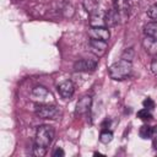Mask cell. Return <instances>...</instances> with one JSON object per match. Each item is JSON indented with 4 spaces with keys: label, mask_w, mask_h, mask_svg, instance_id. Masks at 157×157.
<instances>
[{
    "label": "cell",
    "mask_w": 157,
    "mask_h": 157,
    "mask_svg": "<svg viewBox=\"0 0 157 157\" xmlns=\"http://www.w3.org/2000/svg\"><path fill=\"white\" fill-rule=\"evenodd\" d=\"M64 155H65V152H64V150H63L61 147H56V148L54 150V152H53V156H54V157H58V156L63 157Z\"/></svg>",
    "instance_id": "cell-22"
},
{
    "label": "cell",
    "mask_w": 157,
    "mask_h": 157,
    "mask_svg": "<svg viewBox=\"0 0 157 157\" xmlns=\"http://www.w3.org/2000/svg\"><path fill=\"white\" fill-rule=\"evenodd\" d=\"M131 70H132L131 60L123 58V59L113 63L109 66L108 74H109L110 78H113L115 81H121V80H125L131 74Z\"/></svg>",
    "instance_id": "cell-2"
},
{
    "label": "cell",
    "mask_w": 157,
    "mask_h": 157,
    "mask_svg": "<svg viewBox=\"0 0 157 157\" xmlns=\"http://www.w3.org/2000/svg\"><path fill=\"white\" fill-rule=\"evenodd\" d=\"M83 9L86 10V12H88L90 15H92L93 12H96L98 10V5H99V0H83L82 1Z\"/></svg>",
    "instance_id": "cell-13"
},
{
    "label": "cell",
    "mask_w": 157,
    "mask_h": 157,
    "mask_svg": "<svg viewBox=\"0 0 157 157\" xmlns=\"http://www.w3.org/2000/svg\"><path fill=\"white\" fill-rule=\"evenodd\" d=\"M36 114L42 119H56V117L59 115V109L54 104L43 103L37 107Z\"/></svg>",
    "instance_id": "cell-4"
},
{
    "label": "cell",
    "mask_w": 157,
    "mask_h": 157,
    "mask_svg": "<svg viewBox=\"0 0 157 157\" xmlns=\"http://www.w3.org/2000/svg\"><path fill=\"white\" fill-rule=\"evenodd\" d=\"M151 139H152L153 148L157 151V126H153V128H152V135H151Z\"/></svg>",
    "instance_id": "cell-20"
},
{
    "label": "cell",
    "mask_w": 157,
    "mask_h": 157,
    "mask_svg": "<svg viewBox=\"0 0 157 157\" xmlns=\"http://www.w3.org/2000/svg\"><path fill=\"white\" fill-rule=\"evenodd\" d=\"M90 25H91V27H105L104 12H99L98 10H97L96 12H93V13L91 15Z\"/></svg>",
    "instance_id": "cell-11"
},
{
    "label": "cell",
    "mask_w": 157,
    "mask_h": 157,
    "mask_svg": "<svg viewBox=\"0 0 157 157\" xmlns=\"http://www.w3.org/2000/svg\"><path fill=\"white\" fill-rule=\"evenodd\" d=\"M54 128L50 125H40L37 128L34 144H33V155L37 157H43L47 153L48 147L54 140Z\"/></svg>",
    "instance_id": "cell-1"
},
{
    "label": "cell",
    "mask_w": 157,
    "mask_h": 157,
    "mask_svg": "<svg viewBox=\"0 0 157 157\" xmlns=\"http://www.w3.org/2000/svg\"><path fill=\"white\" fill-rule=\"evenodd\" d=\"M139 135L141 139L144 140H147V139H151V135H152V126L150 125H142L139 130Z\"/></svg>",
    "instance_id": "cell-16"
},
{
    "label": "cell",
    "mask_w": 157,
    "mask_h": 157,
    "mask_svg": "<svg viewBox=\"0 0 157 157\" xmlns=\"http://www.w3.org/2000/svg\"><path fill=\"white\" fill-rule=\"evenodd\" d=\"M151 71L157 76V55L153 58V60L151 63Z\"/></svg>",
    "instance_id": "cell-21"
},
{
    "label": "cell",
    "mask_w": 157,
    "mask_h": 157,
    "mask_svg": "<svg viewBox=\"0 0 157 157\" xmlns=\"http://www.w3.org/2000/svg\"><path fill=\"white\" fill-rule=\"evenodd\" d=\"M88 37L91 39H99L107 42L110 37L108 27H91L88 29Z\"/></svg>",
    "instance_id": "cell-6"
},
{
    "label": "cell",
    "mask_w": 157,
    "mask_h": 157,
    "mask_svg": "<svg viewBox=\"0 0 157 157\" xmlns=\"http://www.w3.org/2000/svg\"><path fill=\"white\" fill-rule=\"evenodd\" d=\"M31 99L34 101V102H38V103L43 104V103H50V102H53L54 97H53L52 92L48 91L45 87L37 86L31 92Z\"/></svg>",
    "instance_id": "cell-3"
},
{
    "label": "cell",
    "mask_w": 157,
    "mask_h": 157,
    "mask_svg": "<svg viewBox=\"0 0 157 157\" xmlns=\"http://www.w3.org/2000/svg\"><path fill=\"white\" fill-rule=\"evenodd\" d=\"M137 118L140 119V120H142V121H150L153 117H152V113H151V110L150 109H147V108H144V109H140L139 112H137Z\"/></svg>",
    "instance_id": "cell-15"
},
{
    "label": "cell",
    "mask_w": 157,
    "mask_h": 157,
    "mask_svg": "<svg viewBox=\"0 0 157 157\" xmlns=\"http://www.w3.org/2000/svg\"><path fill=\"white\" fill-rule=\"evenodd\" d=\"M147 16L152 20H157V4L150 6V9L147 10Z\"/></svg>",
    "instance_id": "cell-18"
},
{
    "label": "cell",
    "mask_w": 157,
    "mask_h": 157,
    "mask_svg": "<svg viewBox=\"0 0 157 157\" xmlns=\"http://www.w3.org/2000/svg\"><path fill=\"white\" fill-rule=\"evenodd\" d=\"M114 7L118 10V12L120 13V16H125L128 15L129 11V4L126 0H114Z\"/></svg>",
    "instance_id": "cell-14"
},
{
    "label": "cell",
    "mask_w": 157,
    "mask_h": 157,
    "mask_svg": "<svg viewBox=\"0 0 157 157\" xmlns=\"http://www.w3.org/2000/svg\"><path fill=\"white\" fill-rule=\"evenodd\" d=\"M58 92H59L60 97L64 98V99L71 98L72 94H74V92H75V86H74L72 81L65 80V81L60 82V83L58 85Z\"/></svg>",
    "instance_id": "cell-7"
},
{
    "label": "cell",
    "mask_w": 157,
    "mask_h": 157,
    "mask_svg": "<svg viewBox=\"0 0 157 157\" xmlns=\"http://www.w3.org/2000/svg\"><path fill=\"white\" fill-rule=\"evenodd\" d=\"M98 60L97 59H81L74 64L75 71H81V72H91L94 71L97 67Z\"/></svg>",
    "instance_id": "cell-5"
},
{
    "label": "cell",
    "mask_w": 157,
    "mask_h": 157,
    "mask_svg": "<svg viewBox=\"0 0 157 157\" xmlns=\"http://www.w3.org/2000/svg\"><path fill=\"white\" fill-rule=\"evenodd\" d=\"M107 42L104 40H99V39H90V48L91 52L97 55V56H102L105 50H107Z\"/></svg>",
    "instance_id": "cell-9"
},
{
    "label": "cell",
    "mask_w": 157,
    "mask_h": 157,
    "mask_svg": "<svg viewBox=\"0 0 157 157\" xmlns=\"http://www.w3.org/2000/svg\"><path fill=\"white\" fill-rule=\"evenodd\" d=\"M120 18V13L118 12V10L113 6L110 9H108L104 12V22H105V27H113L119 22Z\"/></svg>",
    "instance_id": "cell-8"
},
{
    "label": "cell",
    "mask_w": 157,
    "mask_h": 157,
    "mask_svg": "<svg viewBox=\"0 0 157 157\" xmlns=\"http://www.w3.org/2000/svg\"><path fill=\"white\" fill-rule=\"evenodd\" d=\"M142 105H144V108H147V109H153L155 108V102H153V99L152 98H150V97H147L146 99H144V102H142Z\"/></svg>",
    "instance_id": "cell-19"
},
{
    "label": "cell",
    "mask_w": 157,
    "mask_h": 157,
    "mask_svg": "<svg viewBox=\"0 0 157 157\" xmlns=\"http://www.w3.org/2000/svg\"><path fill=\"white\" fill-rule=\"evenodd\" d=\"M144 33L147 38H153L157 39V22L151 21L144 26Z\"/></svg>",
    "instance_id": "cell-12"
},
{
    "label": "cell",
    "mask_w": 157,
    "mask_h": 157,
    "mask_svg": "<svg viewBox=\"0 0 157 157\" xmlns=\"http://www.w3.org/2000/svg\"><path fill=\"white\" fill-rule=\"evenodd\" d=\"M112 140H113V132H112V131H108V130L101 131L99 141H101L102 144H109Z\"/></svg>",
    "instance_id": "cell-17"
},
{
    "label": "cell",
    "mask_w": 157,
    "mask_h": 157,
    "mask_svg": "<svg viewBox=\"0 0 157 157\" xmlns=\"http://www.w3.org/2000/svg\"><path fill=\"white\" fill-rule=\"evenodd\" d=\"M92 104V98L91 96H83L77 101L76 104V114H86L87 112H90Z\"/></svg>",
    "instance_id": "cell-10"
}]
</instances>
